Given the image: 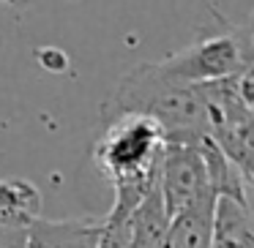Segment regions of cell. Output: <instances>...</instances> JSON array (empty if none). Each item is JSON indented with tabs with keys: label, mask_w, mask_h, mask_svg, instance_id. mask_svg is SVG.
<instances>
[{
	"label": "cell",
	"mask_w": 254,
	"mask_h": 248,
	"mask_svg": "<svg viewBox=\"0 0 254 248\" xmlns=\"http://www.w3.org/2000/svg\"><path fill=\"white\" fill-rule=\"evenodd\" d=\"M115 115L150 117L167 145H199L210 134L202 88L167 77L159 63H139L123 74L104 104V120Z\"/></svg>",
	"instance_id": "1"
},
{
	"label": "cell",
	"mask_w": 254,
	"mask_h": 248,
	"mask_svg": "<svg viewBox=\"0 0 254 248\" xmlns=\"http://www.w3.org/2000/svg\"><path fill=\"white\" fill-rule=\"evenodd\" d=\"M167 77L178 79L183 85H216L232 79L243 68L241 50L235 44V36L227 33H210L191 41L189 47L172 52L164 60H156Z\"/></svg>",
	"instance_id": "2"
},
{
	"label": "cell",
	"mask_w": 254,
	"mask_h": 248,
	"mask_svg": "<svg viewBox=\"0 0 254 248\" xmlns=\"http://www.w3.org/2000/svg\"><path fill=\"white\" fill-rule=\"evenodd\" d=\"M159 191L167 215L175 218L189 204L213 194L208 175V161L199 145H167L159 161Z\"/></svg>",
	"instance_id": "3"
},
{
	"label": "cell",
	"mask_w": 254,
	"mask_h": 248,
	"mask_svg": "<svg viewBox=\"0 0 254 248\" xmlns=\"http://www.w3.org/2000/svg\"><path fill=\"white\" fill-rule=\"evenodd\" d=\"M210 248H254V191L219 194Z\"/></svg>",
	"instance_id": "4"
},
{
	"label": "cell",
	"mask_w": 254,
	"mask_h": 248,
	"mask_svg": "<svg viewBox=\"0 0 254 248\" xmlns=\"http://www.w3.org/2000/svg\"><path fill=\"white\" fill-rule=\"evenodd\" d=\"M28 248H101V218H39L28 226Z\"/></svg>",
	"instance_id": "5"
},
{
	"label": "cell",
	"mask_w": 254,
	"mask_h": 248,
	"mask_svg": "<svg viewBox=\"0 0 254 248\" xmlns=\"http://www.w3.org/2000/svg\"><path fill=\"white\" fill-rule=\"evenodd\" d=\"M213 213L216 194H208L199 202L189 204L183 213L170 218L164 248H210V243H213Z\"/></svg>",
	"instance_id": "6"
},
{
	"label": "cell",
	"mask_w": 254,
	"mask_h": 248,
	"mask_svg": "<svg viewBox=\"0 0 254 248\" xmlns=\"http://www.w3.org/2000/svg\"><path fill=\"white\" fill-rule=\"evenodd\" d=\"M41 191L25 177H0V226L28 229L41 218Z\"/></svg>",
	"instance_id": "7"
},
{
	"label": "cell",
	"mask_w": 254,
	"mask_h": 248,
	"mask_svg": "<svg viewBox=\"0 0 254 248\" xmlns=\"http://www.w3.org/2000/svg\"><path fill=\"white\" fill-rule=\"evenodd\" d=\"M167 229H170V215L156 180L131 215V248H164Z\"/></svg>",
	"instance_id": "8"
},
{
	"label": "cell",
	"mask_w": 254,
	"mask_h": 248,
	"mask_svg": "<svg viewBox=\"0 0 254 248\" xmlns=\"http://www.w3.org/2000/svg\"><path fill=\"white\" fill-rule=\"evenodd\" d=\"M232 93H235L238 104L246 112H254V63L243 66L241 71L232 77Z\"/></svg>",
	"instance_id": "9"
},
{
	"label": "cell",
	"mask_w": 254,
	"mask_h": 248,
	"mask_svg": "<svg viewBox=\"0 0 254 248\" xmlns=\"http://www.w3.org/2000/svg\"><path fill=\"white\" fill-rule=\"evenodd\" d=\"M0 248H28V229L0 226Z\"/></svg>",
	"instance_id": "10"
}]
</instances>
